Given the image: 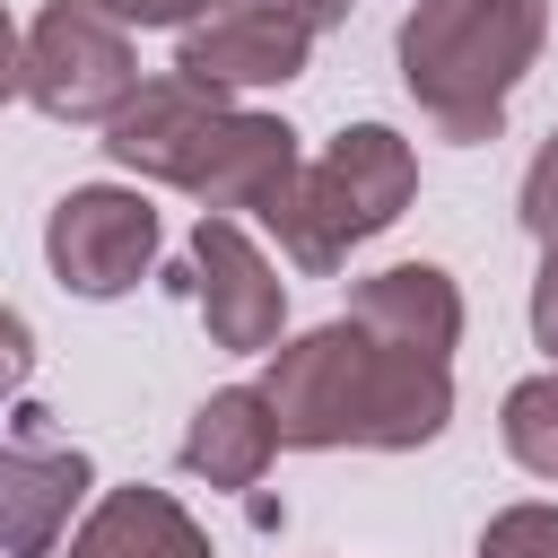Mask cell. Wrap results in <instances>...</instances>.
<instances>
[{"label": "cell", "instance_id": "6da1fadb", "mask_svg": "<svg viewBox=\"0 0 558 558\" xmlns=\"http://www.w3.org/2000/svg\"><path fill=\"white\" fill-rule=\"evenodd\" d=\"M262 401L279 418V445L331 453V445H375V453H410L427 436H445L453 418V366L445 357H410L375 331H357L349 314L270 349Z\"/></svg>", "mask_w": 558, "mask_h": 558}, {"label": "cell", "instance_id": "7a4b0ae2", "mask_svg": "<svg viewBox=\"0 0 558 558\" xmlns=\"http://www.w3.org/2000/svg\"><path fill=\"white\" fill-rule=\"evenodd\" d=\"M105 157L148 174V183H174L192 201H209V218L227 209H262L305 157H296V131L270 122V113H244L192 78H148L113 122H105Z\"/></svg>", "mask_w": 558, "mask_h": 558}, {"label": "cell", "instance_id": "3957f363", "mask_svg": "<svg viewBox=\"0 0 558 558\" xmlns=\"http://www.w3.org/2000/svg\"><path fill=\"white\" fill-rule=\"evenodd\" d=\"M541 44L549 0H418L401 17V87L445 140H497Z\"/></svg>", "mask_w": 558, "mask_h": 558}, {"label": "cell", "instance_id": "277c9868", "mask_svg": "<svg viewBox=\"0 0 558 558\" xmlns=\"http://www.w3.org/2000/svg\"><path fill=\"white\" fill-rule=\"evenodd\" d=\"M410 192H418V157H410V140L384 131V122H357V131H340L314 166H296L253 218L288 244L296 270L323 279V270L349 262V244L384 235V227L410 209Z\"/></svg>", "mask_w": 558, "mask_h": 558}, {"label": "cell", "instance_id": "5b68a950", "mask_svg": "<svg viewBox=\"0 0 558 558\" xmlns=\"http://www.w3.org/2000/svg\"><path fill=\"white\" fill-rule=\"evenodd\" d=\"M26 96L52 122H113L140 96L131 35L87 0H52L35 17V35H26Z\"/></svg>", "mask_w": 558, "mask_h": 558}, {"label": "cell", "instance_id": "8992f818", "mask_svg": "<svg viewBox=\"0 0 558 558\" xmlns=\"http://www.w3.org/2000/svg\"><path fill=\"white\" fill-rule=\"evenodd\" d=\"M44 262L70 296H122L148 279L157 262V209L148 192H122V183H78L52 201L44 218Z\"/></svg>", "mask_w": 558, "mask_h": 558}, {"label": "cell", "instance_id": "52a82bcc", "mask_svg": "<svg viewBox=\"0 0 558 558\" xmlns=\"http://www.w3.org/2000/svg\"><path fill=\"white\" fill-rule=\"evenodd\" d=\"M87 480V453L61 445L44 410H17V436L0 445V558H52Z\"/></svg>", "mask_w": 558, "mask_h": 558}, {"label": "cell", "instance_id": "ba28073f", "mask_svg": "<svg viewBox=\"0 0 558 558\" xmlns=\"http://www.w3.org/2000/svg\"><path fill=\"white\" fill-rule=\"evenodd\" d=\"M305 52H314V26H305V17H288V9H270V0H235V9L201 17V26H183L174 78H192V87H209V96L288 87V78L305 70Z\"/></svg>", "mask_w": 558, "mask_h": 558}, {"label": "cell", "instance_id": "9c48e42d", "mask_svg": "<svg viewBox=\"0 0 558 558\" xmlns=\"http://www.w3.org/2000/svg\"><path fill=\"white\" fill-rule=\"evenodd\" d=\"M192 296H201V323L218 349H279V323H288V288L279 270L253 253V235L235 218H201L192 227Z\"/></svg>", "mask_w": 558, "mask_h": 558}, {"label": "cell", "instance_id": "30bf717a", "mask_svg": "<svg viewBox=\"0 0 558 558\" xmlns=\"http://www.w3.org/2000/svg\"><path fill=\"white\" fill-rule=\"evenodd\" d=\"M349 323H357V331H375V340H392V349H410V357H445V366H453L462 296H453V279H445L436 262H392V270L357 279Z\"/></svg>", "mask_w": 558, "mask_h": 558}, {"label": "cell", "instance_id": "8fae6325", "mask_svg": "<svg viewBox=\"0 0 558 558\" xmlns=\"http://www.w3.org/2000/svg\"><path fill=\"white\" fill-rule=\"evenodd\" d=\"M270 453H279V418H270L262 384L209 392L192 410V427H183V471H201L209 488H253L270 471Z\"/></svg>", "mask_w": 558, "mask_h": 558}, {"label": "cell", "instance_id": "7c38bea8", "mask_svg": "<svg viewBox=\"0 0 558 558\" xmlns=\"http://www.w3.org/2000/svg\"><path fill=\"white\" fill-rule=\"evenodd\" d=\"M70 558H209V532L166 488H105L96 514L78 523Z\"/></svg>", "mask_w": 558, "mask_h": 558}, {"label": "cell", "instance_id": "4fadbf2b", "mask_svg": "<svg viewBox=\"0 0 558 558\" xmlns=\"http://www.w3.org/2000/svg\"><path fill=\"white\" fill-rule=\"evenodd\" d=\"M506 453L532 471V480H558V366L549 375H523L506 392V418H497Z\"/></svg>", "mask_w": 558, "mask_h": 558}, {"label": "cell", "instance_id": "5bb4252c", "mask_svg": "<svg viewBox=\"0 0 558 558\" xmlns=\"http://www.w3.org/2000/svg\"><path fill=\"white\" fill-rule=\"evenodd\" d=\"M480 558H558V506H506V514H488Z\"/></svg>", "mask_w": 558, "mask_h": 558}, {"label": "cell", "instance_id": "9a60e30c", "mask_svg": "<svg viewBox=\"0 0 558 558\" xmlns=\"http://www.w3.org/2000/svg\"><path fill=\"white\" fill-rule=\"evenodd\" d=\"M541 244H558V131L541 140V157H532V174H523V209H514Z\"/></svg>", "mask_w": 558, "mask_h": 558}, {"label": "cell", "instance_id": "2e32d148", "mask_svg": "<svg viewBox=\"0 0 558 558\" xmlns=\"http://www.w3.org/2000/svg\"><path fill=\"white\" fill-rule=\"evenodd\" d=\"M87 9H105L113 26H201V17H218L235 0H87Z\"/></svg>", "mask_w": 558, "mask_h": 558}, {"label": "cell", "instance_id": "e0dca14e", "mask_svg": "<svg viewBox=\"0 0 558 558\" xmlns=\"http://www.w3.org/2000/svg\"><path fill=\"white\" fill-rule=\"evenodd\" d=\"M26 375H35V331H26L17 305H0V401H9Z\"/></svg>", "mask_w": 558, "mask_h": 558}, {"label": "cell", "instance_id": "ac0fdd59", "mask_svg": "<svg viewBox=\"0 0 558 558\" xmlns=\"http://www.w3.org/2000/svg\"><path fill=\"white\" fill-rule=\"evenodd\" d=\"M532 340H541L549 366H558V244L541 253V279H532Z\"/></svg>", "mask_w": 558, "mask_h": 558}, {"label": "cell", "instance_id": "d6986e66", "mask_svg": "<svg viewBox=\"0 0 558 558\" xmlns=\"http://www.w3.org/2000/svg\"><path fill=\"white\" fill-rule=\"evenodd\" d=\"M26 87V44H17V26H9V9H0V105Z\"/></svg>", "mask_w": 558, "mask_h": 558}]
</instances>
